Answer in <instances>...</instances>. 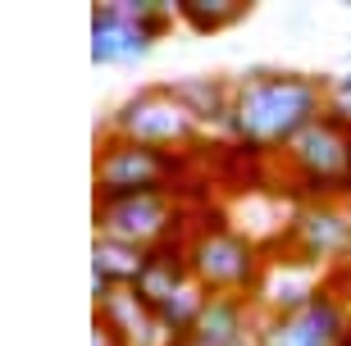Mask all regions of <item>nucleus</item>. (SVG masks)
Returning a JSON list of instances; mask_svg holds the SVG:
<instances>
[{
    "instance_id": "nucleus-1",
    "label": "nucleus",
    "mask_w": 351,
    "mask_h": 346,
    "mask_svg": "<svg viewBox=\"0 0 351 346\" xmlns=\"http://www.w3.org/2000/svg\"><path fill=\"white\" fill-rule=\"evenodd\" d=\"M324 77L256 64L233 82V101H228L219 141H242L265 160H283L287 146L324 114Z\"/></svg>"
},
{
    "instance_id": "nucleus-2",
    "label": "nucleus",
    "mask_w": 351,
    "mask_h": 346,
    "mask_svg": "<svg viewBox=\"0 0 351 346\" xmlns=\"http://www.w3.org/2000/svg\"><path fill=\"white\" fill-rule=\"evenodd\" d=\"M192 155L178 151H151L137 141L110 137L96 141L91 182H96V206H114L128 196H178V187L192 178Z\"/></svg>"
},
{
    "instance_id": "nucleus-3",
    "label": "nucleus",
    "mask_w": 351,
    "mask_h": 346,
    "mask_svg": "<svg viewBox=\"0 0 351 346\" xmlns=\"http://www.w3.org/2000/svg\"><path fill=\"white\" fill-rule=\"evenodd\" d=\"M187 264L206 296H251L265 282V246L247 232L228 228V219H192L187 232Z\"/></svg>"
},
{
    "instance_id": "nucleus-4",
    "label": "nucleus",
    "mask_w": 351,
    "mask_h": 346,
    "mask_svg": "<svg viewBox=\"0 0 351 346\" xmlns=\"http://www.w3.org/2000/svg\"><path fill=\"white\" fill-rule=\"evenodd\" d=\"M283 169L292 178V192L301 196V206H311V201L347 206L351 201V128L319 114L283 151Z\"/></svg>"
},
{
    "instance_id": "nucleus-5",
    "label": "nucleus",
    "mask_w": 351,
    "mask_h": 346,
    "mask_svg": "<svg viewBox=\"0 0 351 346\" xmlns=\"http://www.w3.org/2000/svg\"><path fill=\"white\" fill-rule=\"evenodd\" d=\"M178 23V5L173 0H101L87 14L91 32V64H137L151 55L169 27Z\"/></svg>"
},
{
    "instance_id": "nucleus-6",
    "label": "nucleus",
    "mask_w": 351,
    "mask_h": 346,
    "mask_svg": "<svg viewBox=\"0 0 351 346\" xmlns=\"http://www.w3.org/2000/svg\"><path fill=\"white\" fill-rule=\"evenodd\" d=\"M105 132L137 141V146H151V151H178V155H192L201 146V137H206V128L165 91V82L142 87V91H132L128 101H119L110 110V119H105Z\"/></svg>"
},
{
    "instance_id": "nucleus-7",
    "label": "nucleus",
    "mask_w": 351,
    "mask_h": 346,
    "mask_svg": "<svg viewBox=\"0 0 351 346\" xmlns=\"http://www.w3.org/2000/svg\"><path fill=\"white\" fill-rule=\"evenodd\" d=\"M351 328V301L338 282H319L301 306L265 314L256 323V346H338Z\"/></svg>"
},
{
    "instance_id": "nucleus-8",
    "label": "nucleus",
    "mask_w": 351,
    "mask_h": 346,
    "mask_svg": "<svg viewBox=\"0 0 351 346\" xmlns=\"http://www.w3.org/2000/svg\"><path fill=\"white\" fill-rule=\"evenodd\" d=\"M187 232H192V210L178 196H128L114 206H96V237H114L137 251H151Z\"/></svg>"
},
{
    "instance_id": "nucleus-9",
    "label": "nucleus",
    "mask_w": 351,
    "mask_h": 346,
    "mask_svg": "<svg viewBox=\"0 0 351 346\" xmlns=\"http://www.w3.org/2000/svg\"><path fill=\"white\" fill-rule=\"evenodd\" d=\"M283 246H292L297 264L324 269V264H351V210L311 201L287 214Z\"/></svg>"
},
{
    "instance_id": "nucleus-10",
    "label": "nucleus",
    "mask_w": 351,
    "mask_h": 346,
    "mask_svg": "<svg viewBox=\"0 0 351 346\" xmlns=\"http://www.w3.org/2000/svg\"><path fill=\"white\" fill-rule=\"evenodd\" d=\"M192 282L196 278H192V264H187V237H169V242H160V246L146 251L142 273L132 282V296L156 314V310L169 306L178 292H187Z\"/></svg>"
},
{
    "instance_id": "nucleus-11",
    "label": "nucleus",
    "mask_w": 351,
    "mask_h": 346,
    "mask_svg": "<svg viewBox=\"0 0 351 346\" xmlns=\"http://www.w3.org/2000/svg\"><path fill=\"white\" fill-rule=\"evenodd\" d=\"M165 91H169L173 101H178L206 132H219L223 128V119H228V101H233V82H228V77H215V73L173 77V82H165Z\"/></svg>"
},
{
    "instance_id": "nucleus-12",
    "label": "nucleus",
    "mask_w": 351,
    "mask_h": 346,
    "mask_svg": "<svg viewBox=\"0 0 351 346\" xmlns=\"http://www.w3.org/2000/svg\"><path fill=\"white\" fill-rule=\"evenodd\" d=\"M146 251L128 242H114V237H91V301H105L119 287H132L137 273H142Z\"/></svg>"
},
{
    "instance_id": "nucleus-13",
    "label": "nucleus",
    "mask_w": 351,
    "mask_h": 346,
    "mask_svg": "<svg viewBox=\"0 0 351 346\" xmlns=\"http://www.w3.org/2000/svg\"><path fill=\"white\" fill-rule=\"evenodd\" d=\"M96 314H101L128 346H165V333H160L156 314L132 296V287H119V292H110L105 301H96Z\"/></svg>"
},
{
    "instance_id": "nucleus-14",
    "label": "nucleus",
    "mask_w": 351,
    "mask_h": 346,
    "mask_svg": "<svg viewBox=\"0 0 351 346\" xmlns=\"http://www.w3.org/2000/svg\"><path fill=\"white\" fill-rule=\"evenodd\" d=\"M173 5H178V23L201 37H215L251 14V0H173Z\"/></svg>"
},
{
    "instance_id": "nucleus-15",
    "label": "nucleus",
    "mask_w": 351,
    "mask_h": 346,
    "mask_svg": "<svg viewBox=\"0 0 351 346\" xmlns=\"http://www.w3.org/2000/svg\"><path fill=\"white\" fill-rule=\"evenodd\" d=\"M324 114H328V119H338L342 128H351V91H328Z\"/></svg>"
},
{
    "instance_id": "nucleus-16",
    "label": "nucleus",
    "mask_w": 351,
    "mask_h": 346,
    "mask_svg": "<svg viewBox=\"0 0 351 346\" xmlns=\"http://www.w3.org/2000/svg\"><path fill=\"white\" fill-rule=\"evenodd\" d=\"M91 346H128V342H123V337H119L114 328L96 314V319H91Z\"/></svg>"
},
{
    "instance_id": "nucleus-17",
    "label": "nucleus",
    "mask_w": 351,
    "mask_h": 346,
    "mask_svg": "<svg viewBox=\"0 0 351 346\" xmlns=\"http://www.w3.org/2000/svg\"><path fill=\"white\" fill-rule=\"evenodd\" d=\"M324 87H328V91H351V69H342V73L324 77Z\"/></svg>"
},
{
    "instance_id": "nucleus-18",
    "label": "nucleus",
    "mask_w": 351,
    "mask_h": 346,
    "mask_svg": "<svg viewBox=\"0 0 351 346\" xmlns=\"http://www.w3.org/2000/svg\"><path fill=\"white\" fill-rule=\"evenodd\" d=\"M169 346H206V342H196V337H182V342H169Z\"/></svg>"
},
{
    "instance_id": "nucleus-19",
    "label": "nucleus",
    "mask_w": 351,
    "mask_h": 346,
    "mask_svg": "<svg viewBox=\"0 0 351 346\" xmlns=\"http://www.w3.org/2000/svg\"><path fill=\"white\" fill-rule=\"evenodd\" d=\"M338 346H351V328H347V337H342V342H338Z\"/></svg>"
}]
</instances>
